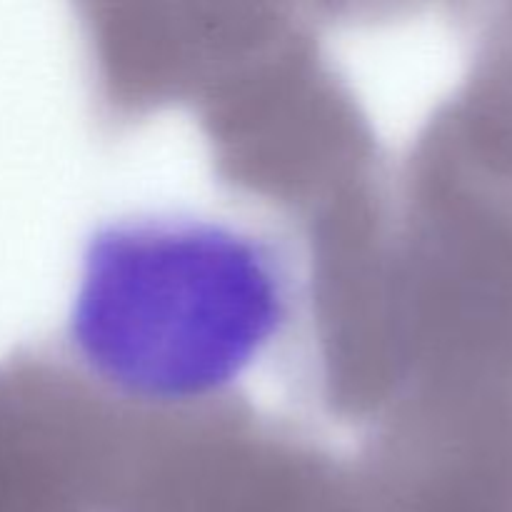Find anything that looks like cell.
I'll use <instances>...</instances> for the list:
<instances>
[{"instance_id": "1", "label": "cell", "mask_w": 512, "mask_h": 512, "mask_svg": "<svg viewBox=\"0 0 512 512\" xmlns=\"http://www.w3.org/2000/svg\"><path fill=\"white\" fill-rule=\"evenodd\" d=\"M293 280L273 240L230 220H110L75 275L65 320L73 370L130 413L225 403L295 320Z\"/></svg>"}, {"instance_id": "2", "label": "cell", "mask_w": 512, "mask_h": 512, "mask_svg": "<svg viewBox=\"0 0 512 512\" xmlns=\"http://www.w3.org/2000/svg\"><path fill=\"white\" fill-rule=\"evenodd\" d=\"M320 458L235 398L130 413L95 512H310Z\"/></svg>"}, {"instance_id": "3", "label": "cell", "mask_w": 512, "mask_h": 512, "mask_svg": "<svg viewBox=\"0 0 512 512\" xmlns=\"http://www.w3.org/2000/svg\"><path fill=\"white\" fill-rule=\"evenodd\" d=\"M120 433L123 413L75 370L0 360V512H95Z\"/></svg>"}]
</instances>
